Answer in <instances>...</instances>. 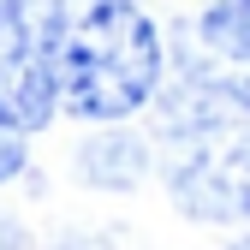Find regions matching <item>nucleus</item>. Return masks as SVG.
Masks as SVG:
<instances>
[{
	"label": "nucleus",
	"instance_id": "1",
	"mask_svg": "<svg viewBox=\"0 0 250 250\" xmlns=\"http://www.w3.org/2000/svg\"><path fill=\"white\" fill-rule=\"evenodd\" d=\"M54 102L66 113L113 125L137 113L161 83V36L131 0H54L42 12Z\"/></svg>",
	"mask_w": 250,
	"mask_h": 250
},
{
	"label": "nucleus",
	"instance_id": "6",
	"mask_svg": "<svg viewBox=\"0 0 250 250\" xmlns=\"http://www.w3.org/2000/svg\"><path fill=\"white\" fill-rule=\"evenodd\" d=\"M24 173V137L0 125V179H18Z\"/></svg>",
	"mask_w": 250,
	"mask_h": 250
},
{
	"label": "nucleus",
	"instance_id": "7",
	"mask_svg": "<svg viewBox=\"0 0 250 250\" xmlns=\"http://www.w3.org/2000/svg\"><path fill=\"white\" fill-rule=\"evenodd\" d=\"M232 250H250V238H238V244H232Z\"/></svg>",
	"mask_w": 250,
	"mask_h": 250
},
{
	"label": "nucleus",
	"instance_id": "3",
	"mask_svg": "<svg viewBox=\"0 0 250 250\" xmlns=\"http://www.w3.org/2000/svg\"><path fill=\"white\" fill-rule=\"evenodd\" d=\"M54 119V72L42 42V12L24 0H0V125L6 131H42Z\"/></svg>",
	"mask_w": 250,
	"mask_h": 250
},
{
	"label": "nucleus",
	"instance_id": "5",
	"mask_svg": "<svg viewBox=\"0 0 250 250\" xmlns=\"http://www.w3.org/2000/svg\"><path fill=\"white\" fill-rule=\"evenodd\" d=\"M78 173L89 185H107V191H125V185H137L149 173V149L137 137H125V131H107L96 143H83L78 149Z\"/></svg>",
	"mask_w": 250,
	"mask_h": 250
},
{
	"label": "nucleus",
	"instance_id": "2",
	"mask_svg": "<svg viewBox=\"0 0 250 250\" xmlns=\"http://www.w3.org/2000/svg\"><path fill=\"white\" fill-rule=\"evenodd\" d=\"M167 185L197 221H250V113L208 83L203 66L179 72L161 102Z\"/></svg>",
	"mask_w": 250,
	"mask_h": 250
},
{
	"label": "nucleus",
	"instance_id": "4",
	"mask_svg": "<svg viewBox=\"0 0 250 250\" xmlns=\"http://www.w3.org/2000/svg\"><path fill=\"white\" fill-rule=\"evenodd\" d=\"M203 54L208 83L250 113V0H214L203 12Z\"/></svg>",
	"mask_w": 250,
	"mask_h": 250
}]
</instances>
